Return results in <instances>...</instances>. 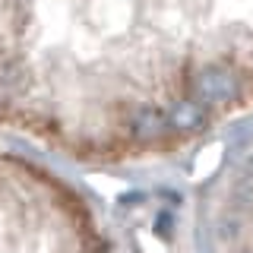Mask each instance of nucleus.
I'll return each mask as SVG.
<instances>
[{
  "label": "nucleus",
  "mask_w": 253,
  "mask_h": 253,
  "mask_svg": "<svg viewBox=\"0 0 253 253\" xmlns=\"http://www.w3.org/2000/svg\"><path fill=\"white\" fill-rule=\"evenodd\" d=\"M190 92H193V101L200 105H231V101L241 98V83H237L234 70L225 67V63H209L200 73L190 79Z\"/></svg>",
  "instance_id": "obj_1"
},
{
  "label": "nucleus",
  "mask_w": 253,
  "mask_h": 253,
  "mask_svg": "<svg viewBox=\"0 0 253 253\" xmlns=\"http://www.w3.org/2000/svg\"><path fill=\"white\" fill-rule=\"evenodd\" d=\"M203 124H206V108L193 98L174 101L171 111H168V126L177 130V133H196Z\"/></svg>",
  "instance_id": "obj_3"
},
{
  "label": "nucleus",
  "mask_w": 253,
  "mask_h": 253,
  "mask_svg": "<svg viewBox=\"0 0 253 253\" xmlns=\"http://www.w3.org/2000/svg\"><path fill=\"white\" fill-rule=\"evenodd\" d=\"M165 130H168V114H162V111L152 108V105L136 108V111L130 114V133H133L139 142H152V139L162 136Z\"/></svg>",
  "instance_id": "obj_2"
},
{
  "label": "nucleus",
  "mask_w": 253,
  "mask_h": 253,
  "mask_svg": "<svg viewBox=\"0 0 253 253\" xmlns=\"http://www.w3.org/2000/svg\"><path fill=\"white\" fill-rule=\"evenodd\" d=\"M155 231H162L165 237L171 234V215H168V212H162V215L155 218Z\"/></svg>",
  "instance_id": "obj_4"
}]
</instances>
